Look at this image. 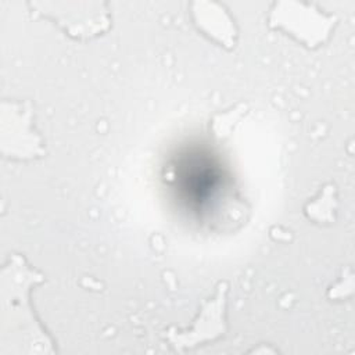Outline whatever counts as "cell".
<instances>
[{
  "label": "cell",
  "mask_w": 355,
  "mask_h": 355,
  "mask_svg": "<svg viewBox=\"0 0 355 355\" xmlns=\"http://www.w3.org/2000/svg\"><path fill=\"white\" fill-rule=\"evenodd\" d=\"M0 153L10 161H35L44 157V140L36 129L35 112L29 101H1Z\"/></svg>",
  "instance_id": "obj_4"
},
{
  "label": "cell",
  "mask_w": 355,
  "mask_h": 355,
  "mask_svg": "<svg viewBox=\"0 0 355 355\" xmlns=\"http://www.w3.org/2000/svg\"><path fill=\"white\" fill-rule=\"evenodd\" d=\"M31 11L51 21L58 29L78 42H89L107 33L112 15L105 1H28Z\"/></svg>",
  "instance_id": "obj_2"
},
{
  "label": "cell",
  "mask_w": 355,
  "mask_h": 355,
  "mask_svg": "<svg viewBox=\"0 0 355 355\" xmlns=\"http://www.w3.org/2000/svg\"><path fill=\"white\" fill-rule=\"evenodd\" d=\"M354 290V273L352 270H348V273H343V276L331 286L329 287L327 297L330 300H343L352 294Z\"/></svg>",
  "instance_id": "obj_9"
},
{
  "label": "cell",
  "mask_w": 355,
  "mask_h": 355,
  "mask_svg": "<svg viewBox=\"0 0 355 355\" xmlns=\"http://www.w3.org/2000/svg\"><path fill=\"white\" fill-rule=\"evenodd\" d=\"M227 294L229 283L219 282L214 294L202 302L187 327L172 326L165 330V340L169 345L176 352H186L223 337L227 330Z\"/></svg>",
  "instance_id": "obj_5"
},
{
  "label": "cell",
  "mask_w": 355,
  "mask_h": 355,
  "mask_svg": "<svg viewBox=\"0 0 355 355\" xmlns=\"http://www.w3.org/2000/svg\"><path fill=\"white\" fill-rule=\"evenodd\" d=\"M190 18L196 29L219 47L227 51L236 47L239 29L223 4L208 0L193 1L190 4Z\"/></svg>",
  "instance_id": "obj_6"
},
{
  "label": "cell",
  "mask_w": 355,
  "mask_h": 355,
  "mask_svg": "<svg viewBox=\"0 0 355 355\" xmlns=\"http://www.w3.org/2000/svg\"><path fill=\"white\" fill-rule=\"evenodd\" d=\"M337 207V189L333 183H327L319 190V193L313 198H311L304 205V214L313 223H331L336 219Z\"/></svg>",
  "instance_id": "obj_7"
},
{
  "label": "cell",
  "mask_w": 355,
  "mask_h": 355,
  "mask_svg": "<svg viewBox=\"0 0 355 355\" xmlns=\"http://www.w3.org/2000/svg\"><path fill=\"white\" fill-rule=\"evenodd\" d=\"M337 19L316 4L283 0L272 4L268 26L283 32L308 49L323 46L331 36Z\"/></svg>",
  "instance_id": "obj_3"
},
{
  "label": "cell",
  "mask_w": 355,
  "mask_h": 355,
  "mask_svg": "<svg viewBox=\"0 0 355 355\" xmlns=\"http://www.w3.org/2000/svg\"><path fill=\"white\" fill-rule=\"evenodd\" d=\"M243 104H237L236 107L225 111L223 114H219L212 121V135L218 139H225L230 135L232 129L236 126L237 121L241 118V115L245 112Z\"/></svg>",
  "instance_id": "obj_8"
},
{
  "label": "cell",
  "mask_w": 355,
  "mask_h": 355,
  "mask_svg": "<svg viewBox=\"0 0 355 355\" xmlns=\"http://www.w3.org/2000/svg\"><path fill=\"white\" fill-rule=\"evenodd\" d=\"M44 275L24 255L11 254L0 270V355H51L54 340L32 305Z\"/></svg>",
  "instance_id": "obj_1"
}]
</instances>
